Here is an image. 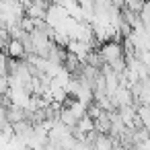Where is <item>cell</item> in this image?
Segmentation results:
<instances>
[{
	"instance_id": "1",
	"label": "cell",
	"mask_w": 150,
	"mask_h": 150,
	"mask_svg": "<svg viewBox=\"0 0 150 150\" xmlns=\"http://www.w3.org/2000/svg\"><path fill=\"white\" fill-rule=\"evenodd\" d=\"M99 54H101V60H103L107 66H111V64H115L117 60L125 58V56H123V43H119V41H107V43H103V45L99 47Z\"/></svg>"
},
{
	"instance_id": "2",
	"label": "cell",
	"mask_w": 150,
	"mask_h": 150,
	"mask_svg": "<svg viewBox=\"0 0 150 150\" xmlns=\"http://www.w3.org/2000/svg\"><path fill=\"white\" fill-rule=\"evenodd\" d=\"M4 54L11 58V60H27V52H25V45L19 41V39H11Z\"/></svg>"
},
{
	"instance_id": "3",
	"label": "cell",
	"mask_w": 150,
	"mask_h": 150,
	"mask_svg": "<svg viewBox=\"0 0 150 150\" xmlns=\"http://www.w3.org/2000/svg\"><path fill=\"white\" fill-rule=\"evenodd\" d=\"M60 123L66 125V127H70V129H74V127L78 125V119L74 117V113H72L70 109L62 107V111H60Z\"/></svg>"
},
{
	"instance_id": "4",
	"label": "cell",
	"mask_w": 150,
	"mask_h": 150,
	"mask_svg": "<svg viewBox=\"0 0 150 150\" xmlns=\"http://www.w3.org/2000/svg\"><path fill=\"white\" fill-rule=\"evenodd\" d=\"M76 129L80 132V134H91V132H95V119L93 117H88V115H84L80 121H78V125H76Z\"/></svg>"
}]
</instances>
